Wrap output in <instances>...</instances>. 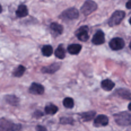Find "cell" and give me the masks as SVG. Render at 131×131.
<instances>
[{"mask_svg": "<svg viewBox=\"0 0 131 131\" xmlns=\"http://www.w3.org/2000/svg\"><path fill=\"white\" fill-rule=\"evenodd\" d=\"M78 16H79V13L76 8H69V9L64 10V12L61 14L62 19H66V20L76 19V18H78Z\"/></svg>", "mask_w": 131, "mask_h": 131, "instance_id": "obj_4", "label": "cell"}, {"mask_svg": "<svg viewBox=\"0 0 131 131\" xmlns=\"http://www.w3.org/2000/svg\"><path fill=\"white\" fill-rule=\"evenodd\" d=\"M73 100L71 97H66L64 100H63V105L66 106V107H68V108H70V107H72L73 106Z\"/></svg>", "mask_w": 131, "mask_h": 131, "instance_id": "obj_22", "label": "cell"}, {"mask_svg": "<svg viewBox=\"0 0 131 131\" xmlns=\"http://www.w3.org/2000/svg\"><path fill=\"white\" fill-rule=\"evenodd\" d=\"M1 10H2V9H1V5H0V13H1Z\"/></svg>", "mask_w": 131, "mask_h": 131, "instance_id": "obj_29", "label": "cell"}, {"mask_svg": "<svg viewBox=\"0 0 131 131\" xmlns=\"http://www.w3.org/2000/svg\"><path fill=\"white\" fill-rule=\"evenodd\" d=\"M129 110L131 111V103H130V104H129Z\"/></svg>", "mask_w": 131, "mask_h": 131, "instance_id": "obj_28", "label": "cell"}, {"mask_svg": "<svg viewBox=\"0 0 131 131\" xmlns=\"http://www.w3.org/2000/svg\"><path fill=\"white\" fill-rule=\"evenodd\" d=\"M110 46L112 50H121L124 46V41L120 37H114L113 40H111Z\"/></svg>", "mask_w": 131, "mask_h": 131, "instance_id": "obj_7", "label": "cell"}, {"mask_svg": "<svg viewBox=\"0 0 131 131\" xmlns=\"http://www.w3.org/2000/svg\"><path fill=\"white\" fill-rule=\"evenodd\" d=\"M6 101L9 104H13V105H17L18 102H19V100H18V97L14 96V95H10V96H6Z\"/></svg>", "mask_w": 131, "mask_h": 131, "instance_id": "obj_21", "label": "cell"}, {"mask_svg": "<svg viewBox=\"0 0 131 131\" xmlns=\"http://www.w3.org/2000/svg\"><path fill=\"white\" fill-rule=\"evenodd\" d=\"M123 18H124V12H122V10L114 12L113 15L111 16V18L108 19V25H110V26H115V25H118V24L121 23Z\"/></svg>", "mask_w": 131, "mask_h": 131, "instance_id": "obj_2", "label": "cell"}, {"mask_svg": "<svg viewBox=\"0 0 131 131\" xmlns=\"http://www.w3.org/2000/svg\"><path fill=\"white\" fill-rule=\"evenodd\" d=\"M27 14H28V9H27V7L24 6V5H20V6L17 8V10H16V15H17L18 17H25V16H27Z\"/></svg>", "mask_w": 131, "mask_h": 131, "instance_id": "obj_13", "label": "cell"}, {"mask_svg": "<svg viewBox=\"0 0 131 131\" xmlns=\"http://www.w3.org/2000/svg\"><path fill=\"white\" fill-rule=\"evenodd\" d=\"M59 68H60V64L59 63H52V64L48 66V67L43 68L42 71L43 72H48V73H53V72H56L57 70L59 69Z\"/></svg>", "mask_w": 131, "mask_h": 131, "instance_id": "obj_12", "label": "cell"}, {"mask_svg": "<svg viewBox=\"0 0 131 131\" xmlns=\"http://www.w3.org/2000/svg\"><path fill=\"white\" fill-rule=\"evenodd\" d=\"M96 9H97V5L94 1H92V0H87L85 4L83 5V7H81V12L85 15H89V14L94 13Z\"/></svg>", "mask_w": 131, "mask_h": 131, "instance_id": "obj_5", "label": "cell"}, {"mask_svg": "<svg viewBox=\"0 0 131 131\" xmlns=\"http://www.w3.org/2000/svg\"><path fill=\"white\" fill-rule=\"evenodd\" d=\"M130 49H131V43H130Z\"/></svg>", "mask_w": 131, "mask_h": 131, "instance_id": "obj_31", "label": "cell"}, {"mask_svg": "<svg viewBox=\"0 0 131 131\" xmlns=\"http://www.w3.org/2000/svg\"><path fill=\"white\" fill-rule=\"evenodd\" d=\"M42 115V113H41V112H35L34 113V116H41Z\"/></svg>", "mask_w": 131, "mask_h": 131, "instance_id": "obj_27", "label": "cell"}, {"mask_svg": "<svg viewBox=\"0 0 131 131\" xmlns=\"http://www.w3.org/2000/svg\"><path fill=\"white\" fill-rule=\"evenodd\" d=\"M50 28H51V32H52L54 35H60L63 32V27L58 23H52L50 25Z\"/></svg>", "mask_w": 131, "mask_h": 131, "instance_id": "obj_11", "label": "cell"}, {"mask_svg": "<svg viewBox=\"0 0 131 131\" xmlns=\"http://www.w3.org/2000/svg\"><path fill=\"white\" fill-rule=\"evenodd\" d=\"M94 124L96 125V127H101V125L108 124V118L106 115H103V114L97 115L96 118H95V120H94Z\"/></svg>", "mask_w": 131, "mask_h": 131, "instance_id": "obj_9", "label": "cell"}, {"mask_svg": "<svg viewBox=\"0 0 131 131\" xmlns=\"http://www.w3.org/2000/svg\"><path fill=\"white\" fill-rule=\"evenodd\" d=\"M81 50V45L78 44H70L68 46V52L70 54H78Z\"/></svg>", "mask_w": 131, "mask_h": 131, "instance_id": "obj_15", "label": "cell"}, {"mask_svg": "<svg viewBox=\"0 0 131 131\" xmlns=\"http://www.w3.org/2000/svg\"><path fill=\"white\" fill-rule=\"evenodd\" d=\"M76 36L80 41H87L89 37V29L87 26H83L76 32Z\"/></svg>", "mask_w": 131, "mask_h": 131, "instance_id": "obj_6", "label": "cell"}, {"mask_svg": "<svg viewBox=\"0 0 131 131\" xmlns=\"http://www.w3.org/2000/svg\"><path fill=\"white\" fill-rule=\"evenodd\" d=\"M102 88L105 91H112L114 88V83L110 79H105L102 81Z\"/></svg>", "mask_w": 131, "mask_h": 131, "instance_id": "obj_14", "label": "cell"}, {"mask_svg": "<svg viewBox=\"0 0 131 131\" xmlns=\"http://www.w3.org/2000/svg\"><path fill=\"white\" fill-rule=\"evenodd\" d=\"M42 53H43V56H45V57H50L51 54L53 53V48L51 45H44L42 49Z\"/></svg>", "mask_w": 131, "mask_h": 131, "instance_id": "obj_17", "label": "cell"}, {"mask_svg": "<svg viewBox=\"0 0 131 131\" xmlns=\"http://www.w3.org/2000/svg\"><path fill=\"white\" fill-rule=\"evenodd\" d=\"M104 41H105V36H104V33H103L102 31L96 32L95 35L93 36V43H94V44H97V45L103 44Z\"/></svg>", "mask_w": 131, "mask_h": 131, "instance_id": "obj_8", "label": "cell"}, {"mask_svg": "<svg viewBox=\"0 0 131 131\" xmlns=\"http://www.w3.org/2000/svg\"><path fill=\"white\" fill-rule=\"evenodd\" d=\"M129 21H130V24H131V18H130V20H129Z\"/></svg>", "mask_w": 131, "mask_h": 131, "instance_id": "obj_30", "label": "cell"}, {"mask_svg": "<svg viewBox=\"0 0 131 131\" xmlns=\"http://www.w3.org/2000/svg\"><path fill=\"white\" fill-rule=\"evenodd\" d=\"M25 71H26V68L24 66H18V68H16L15 71H14V76L15 77H21Z\"/></svg>", "mask_w": 131, "mask_h": 131, "instance_id": "obj_16", "label": "cell"}, {"mask_svg": "<svg viewBox=\"0 0 131 131\" xmlns=\"http://www.w3.org/2000/svg\"><path fill=\"white\" fill-rule=\"evenodd\" d=\"M60 122H61V123H70V124H72L73 120L70 119V118H62L61 120H60Z\"/></svg>", "mask_w": 131, "mask_h": 131, "instance_id": "obj_24", "label": "cell"}, {"mask_svg": "<svg viewBox=\"0 0 131 131\" xmlns=\"http://www.w3.org/2000/svg\"><path fill=\"white\" fill-rule=\"evenodd\" d=\"M95 116V112L92 111V112H87V113H83L80 115V118L83 120H85V121H89L91 119H93Z\"/></svg>", "mask_w": 131, "mask_h": 131, "instance_id": "obj_20", "label": "cell"}, {"mask_svg": "<svg viewBox=\"0 0 131 131\" xmlns=\"http://www.w3.org/2000/svg\"><path fill=\"white\" fill-rule=\"evenodd\" d=\"M44 112L46 114H54V113H57V112H58V107H57L56 105H53V104H50V105L45 106Z\"/></svg>", "mask_w": 131, "mask_h": 131, "instance_id": "obj_18", "label": "cell"}, {"mask_svg": "<svg viewBox=\"0 0 131 131\" xmlns=\"http://www.w3.org/2000/svg\"><path fill=\"white\" fill-rule=\"evenodd\" d=\"M118 94L120 96H122L123 98H131V94L128 91H125V89H120Z\"/></svg>", "mask_w": 131, "mask_h": 131, "instance_id": "obj_23", "label": "cell"}, {"mask_svg": "<svg viewBox=\"0 0 131 131\" xmlns=\"http://www.w3.org/2000/svg\"><path fill=\"white\" fill-rule=\"evenodd\" d=\"M36 129L39 130V131H46V129H45V128H43L42 125H39V127H37Z\"/></svg>", "mask_w": 131, "mask_h": 131, "instance_id": "obj_25", "label": "cell"}, {"mask_svg": "<svg viewBox=\"0 0 131 131\" xmlns=\"http://www.w3.org/2000/svg\"><path fill=\"white\" fill-rule=\"evenodd\" d=\"M29 92L32 93V94H36V95H41L44 93V87L42 85H40V84H32V86L29 87Z\"/></svg>", "mask_w": 131, "mask_h": 131, "instance_id": "obj_10", "label": "cell"}, {"mask_svg": "<svg viewBox=\"0 0 131 131\" xmlns=\"http://www.w3.org/2000/svg\"><path fill=\"white\" fill-rule=\"evenodd\" d=\"M127 8H128V9H131V0H128V2H127Z\"/></svg>", "mask_w": 131, "mask_h": 131, "instance_id": "obj_26", "label": "cell"}, {"mask_svg": "<svg viewBox=\"0 0 131 131\" xmlns=\"http://www.w3.org/2000/svg\"><path fill=\"white\" fill-rule=\"evenodd\" d=\"M115 122L120 125H130L131 124V114L123 112L115 115Z\"/></svg>", "mask_w": 131, "mask_h": 131, "instance_id": "obj_1", "label": "cell"}, {"mask_svg": "<svg viewBox=\"0 0 131 131\" xmlns=\"http://www.w3.org/2000/svg\"><path fill=\"white\" fill-rule=\"evenodd\" d=\"M20 129L19 124H14L7 120L0 121V131H17Z\"/></svg>", "mask_w": 131, "mask_h": 131, "instance_id": "obj_3", "label": "cell"}, {"mask_svg": "<svg viewBox=\"0 0 131 131\" xmlns=\"http://www.w3.org/2000/svg\"><path fill=\"white\" fill-rule=\"evenodd\" d=\"M66 51H64V49H63V46L62 45H59L58 46V49L56 50V56L58 57L59 59H63L64 58V56H66Z\"/></svg>", "mask_w": 131, "mask_h": 131, "instance_id": "obj_19", "label": "cell"}]
</instances>
